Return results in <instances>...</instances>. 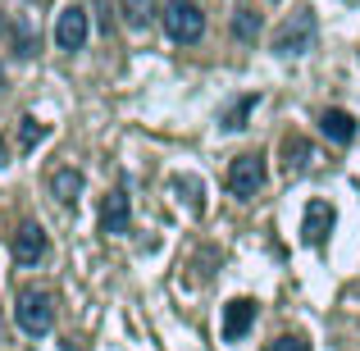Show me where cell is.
<instances>
[{"label": "cell", "mask_w": 360, "mask_h": 351, "mask_svg": "<svg viewBox=\"0 0 360 351\" xmlns=\"http://www.w3.org/2000/svg\"><path fill=\"white\" fill-rule=\"evenodd\" d=\"M14 319H18V328H23L27 338H41V333H51V324H55V297H51V292H37V288L18 292Z\"/></svg>", "instance_id": "obj_1"}, {"label": "cell", "mask_w": 360, "mask_h": 351, "mask_svg": "<svg viewBox=\"0 0 360 351\" xmlns=\"http://www.w3.org/2000/svg\"><path fill=\"white\" fill-rule=\"evenodd\" d=\"M165 27H169V37H174L178 46L201 42V37H205L201 5H196V0H169V5H165Z\"/></svg>", "instance_id": "obj_2"}, {"label": "cell", "mask_w": 360, "mask_h": 351, "mask_svg": "<svg viewBox=\"0 0 360 351\" xmlns=\"http://www.w3.org/2000/svg\"><path fill=\"white\" fill-rule=\"evenodd\" d=\"M224 183H229L233 196L251 201V196L264 187V155H260V151H246V155H238L229 165V178H224Z\"/></svg>", "instance_id": "obj_3"}, {"label": "cell", "mask_w": 360, "mask_h": 351, "mask_svg": "<svg viewBox=\"0 0 360 351\" xmlns=\"http://www.w3.org/2000/svg\"><path fill=\"white\" fill-rule=\"evenodd\" d=\"M310 46H315V14H310V9H301V14H292L288 23L278 27L274 51H278V55H306Z\"/></svg>", "instance_id": "obj_4"}, {"label": "cell", "mask_w": 360, "mask_h": 351, "mask_svg": "<svg viewBox=\"0 0 360 351\" xmlns=\"http://www.w3.org/2000/svg\"><path fill=\"white\" fill-rule=\"evenodd\" d=\"M87 32H91L87 9H82V5H69L60 14V23H55V46H60V51H82V46H87Z\"/></svg>", "instance_id": "obj_5"}, {"label": "cell", "mask_w": 360, "mask_h": 351, "mask_svg": "<svg viewBox=\"0 0 360 351\" xmlns=\"http://www.w3.org/2000/svg\"><path fill=\"white\" fill-rule=\"evenodd\" d=\"M251 324H255V301L233 297L229 306H224V343H242Z\"/></svg>", "instance_id": "obj_6"}, {"label": "cell", "mask_w": 360, "mask_h": 351, "mask_svg": "<svg viewBox=\"0 0 360 351\" xmlns=\"http://www.w3.org/2000/svg\"><path fill=\"white\" fill-rule=\"evenodd\" d=\"M46 251H51V242H46V233L37 229V224H23V229L14 233V260H18V264L46 260Z\"/></svg>", "instance_id": "obj_7"}, {"label": "cell", "mask_w": 360, "mask_h": 351, "mask_svg": "<svg viewBox=\"0 0 360 351\" xmlns=\"http://www.w3.org/2000/svg\"><path fill=\"white\" fill-rule=\"evenodd\" d=\"M101 229H105V233H115V237H123V233L132 229L128 192H110V196H105V205H101Z\"/></svg>", "instance_id": "obj_8"}, {"label": "cell", "mask_w": 360, "mask_h": 351, "mask_svg": "<svg viewBox=\"0 0 360 351\" xmlns=\"http://www.w3.org/2000/svg\"><path fill=\"white\" fill-rule=\"evenodd\" d=\"M328 229H333V210H328V201H310L306 205V224H301V237H306L310 246H324Z\"/></svg>", "instance_id": "obj_9"}, {"label": "cell", "mask_w": 360, "mask_h": 351, "mask_svg": "<svg viewBox=\"0 0 360 351\" xmlns=\"http://www.w3.org/2000/svg\"><path fill=\"white\" fill-rule=\"evenodd\" d=\"M319 128H324V137L342 141V146L356 137V119L347 115V110H324V115H319Z\"/></svg>", "instance_id": "obj_10"}, {"label": "cell", "mask_w": 360, "mask_h": 351, "mask_svg": "<svg viewBox=\"0 0 360 351\" xmlns=\"http://www.w3.org/2000/svg\"><path fill=\"white\" fill-rule=\"evenodd\" d=\"M51 192L60 196L64 205H69V201H78V192H82V174H78V169H55V178H51Z\"/></svg>", "instance_id": "obj_11"}, {"label": "cell", "mask_w": 360, "mask_h": 351, "mask_svg": "<svg viewBox=\"0 0 360 351\" xmlns=\"http://www.w3.org/2000/svg\"><path fill=\"white\" fill-rule=\"evenodd\" d=\"M283 165H288V174L292 169H306L310 165V141L297 137V132H288V137H283Z\"/></svg>", "instance_id": "obj_12"}, {"label": "cell", "mask_w": 360, "mask_h": 351, "mask_svg": "<svg viewBox=\"0 0 360 351\" xmlns=\"http://www.w3.org/2000/svg\"><path fill=\"white\" fill-rule=\"evenodd\" d=\"M119 14H123V23L146 27L155 18V0H119Z\"/></svg>", "instance_id": "obj_13"}, {"label": "cell", "mask_w": 360, "mask_h": 351, "mask_svg": "<svg viewBox=\"0 0 360 351\" xmlns=\"http://www.w3.org/2000/svg\"><path fill=\"white\" fill-rule=\"evenodd\" d=\"M255 106H260V96H255V91H251V96H242L238 106L224 115V128H229V132H242V128H246V115H251Z\"/></svg>", "instance_id": "obj_14"}, {"label": "cell", "mask_w": 360, "mask_h": 351, "mask_svg": "<svg viewBox=\"0 0 360 351\" xmlns=\"http://www.w3.org/2000/svg\"><path fill=\"white\" fill-rule=\"evenodd\" d=\"M233 37H238V42H255V37H260V14L238 9V14H233Z\"/></svg>", "instance_id": "obj_15"}, {"label": "cell", "mask_w": 360, "mask_h": 351, "mask_svg": "<svg viewBox=\"0 0 360 351\" xmlns=\"http://www.w3.org/2000/svg\"><path fill=\"white\" fill-rule=\"evenodd\" d=\"M18 141H23V151H32L37 141H46V123H37V119H23V123H18Z\"/></svg>", "instance_id": "obj_16"}, {"label": "cell", "mask_w": 360, "mask_h": 351, "mask_svg": "<svg viewBox=\"0 0 360 351\" xmlns=\"http://www.w3.org/2000/svg\"><path fill=\"white\" fill-rule=\"evenodd\" d=\"M274 351H310V343L301 333H283L278 343H274Z\"/></svg>", "instance_id": "obj_17"}, {"label": "cell", "mask_w": 360, "mask_h": 351, "mask_svg": "<svg viewBox=\"0 0 360 351\" xmlns=\"http://www.w3.org/2000/svg\"><path fill=\"white\" fill-rule=\"evenodd\" d=\"M0 165H9V151H5V141H0Z\"/></svg>", "instance_id": "obj_18"}, {"label": "cell", "mask_w": 360, "mask_h": 351, "mask_svg": "<svg viewBox=\"0 0 360 351\" xmlns=\"http://www.w3.org/2000/svg\"><path fill=\"white\" fill-rule=\"evenodd\" d=\"M0 91H5V69H0Z\"/></svg>", "instance_id": "obj_19"}]
</instances>
